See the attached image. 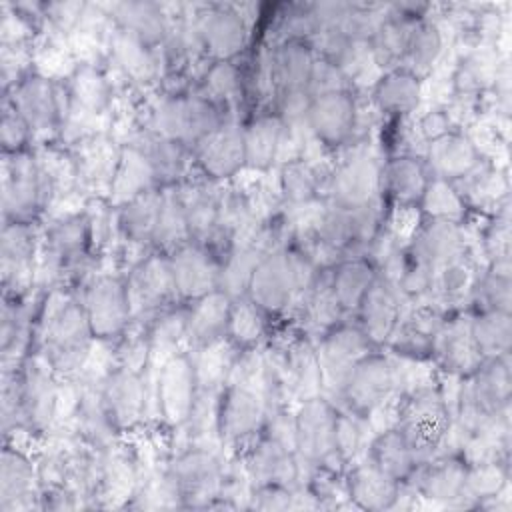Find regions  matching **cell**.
<instances>
[{
    "label": "cell",
    "mask_w": 512,
    "mask_h": 512,
    "mask_svg": "<svg viewBox=\"0 0 512 512\" xmlns=\"http://www.w3.org/2000/svg\"><path fill=\"white\" fill-rule=\"evenodd\" d=\"M40 354L60 380L80 376L92 348L94 334L80 300L52 290L38 320Z\"/></svg>",
    "instance_id": "obj_1"
},
{
    "label": "cell",
    "mask_w": 512,
    "mask_h": 512,
    "mask_svg": "<svg viewBox=\"0 0 512 512\" xmlns=\"http://www.w3.org/2000/svg\"><path fill=\"white\" fill-rule=\"evenodd\" d=\"M142 376L146 384V416L174 428L184 424L198 394L192 358L180 352L160 368L148 366Z\"/></svg>",
    "instance_id": "obj_2"
},
{
    "label": "cell",
    "mask_w": 512,
    "mask_h": 512,
    "mask_svg": "<svg viewBox=\"0 0 512 512\" xmlns=\"http://www.w3.org/2000/svg\"><path fill=\"white\" fill-rule=\"evenodd\" d=\"M450 422L452 416L440 396L438 386L432 382L400 394V414L396 428L412 446L418 464L434 456Z\"/></svg>",
    "instance_id": "obj_3"
},
{
    "label": "cell",
    "mask_w": 512,
    "mask_h": 512,
    "mask_svg": "<svg viewBox=\"0 0 512 512\" xmlns=\"http://www.w3.org/2000/svg\"><path fill=\"white\" fill-rule=\"evenodd\" d=\"M224 122L220 108L202 94L166 96L152 112V132L192 148Z\"/></svg>",
    "instance_id": "obj_4"
},
{
    "label": "cell",
    "mask_w": 512,
    "mask_h": 512,
    "mask_svg": "<svg viewBox=\"0 0 512 512\" xmlns=\"http://www.w3.org/2000/svg\"><path fill=\"white\" fill-rule=\"evenodd\" d=\"M336 414L338 410L324 396L300 402L294 412L296 456L306 468L342 472L334 466V462L346 464L336 450Z\"/></svg>",
    "instance_id": "obj_5"
},
{
    "label": "cell",
    "mask_w": 512,
    "mask_h": 512,
    "mask_svg": "<svg viewBox=\"0 0 512 512\" xmlns=\"http://www.w3.org/2000/svg\"><path fill=\"white\" fill-rule=\"evenodd\" d=\"M124 286L132 322H140L148 316L156 318L174 308V302L180 300L170 258L160 252L148 254L136 262L130 268Z\"/></svg>",
    "instance_id": "obj_6"
},
{
    "label": "cell",
    "mask_w": 512,
    "mask_h": 512,
    "mask_svg": "<svg viewBox=\"0 0 512 512\" xmlns=\"http://www.w3.org/2000/svg\"><path fill=\"white\" fill-rule=\"evenodd\" d=\"M372 348V342L366 338L360 326L338 322L322 334L316 354L322 374V396L326 400H340L352 370L372 352Z\"/></svg>",
    "instance_id": "obj_7"
},
{
    "label": "cell",
    "mask_w": 512,
    "mask_h": 512,
    "mask_svg": "<svg viewBox=\"0 0 512 512\" xmlns=\"http://www.w3.org/2000/svg\"><path fill=\"white\" fill-rule=\"evenodd\" d=\"M168 470L178 484L184 506L208 508L220 500L226 466L218 450L184 448L174 452Z\"/></svg>",
    "instance_id": "obj_8"
},
{
    "label": "cell",
    "mask_w": 512,
    "mask_h": 512,
    "mask_svg": "<svg viewBox=\"0 0 512 512\" xmlns=\"http://www.w3.org/2000/svg\"><path fill=\"white\" fill-rule=\"evenodd\" d=\"M48 196L38 160L22 150L2 158V212L4 222H30Z\"/></svg>",
    "instance_id": "obj_9"
},
{
    "label": "cell",
    "mask_w": 512,
    "mask_h": 512,
    "mask_svg": "<svg viewBox=\"0 0 512 512\" xmlns=\"http://www.w3.org/2000/svg\"><path fill=\"white\" fill-rule=\"evenodd\" d=\"M80 304L96 340H112L122 336L132 322L126 286L120 276L100 274L92 278L82 292Z\"/></svg>",
    "instance_id": "obj_10"
},
{
    "label": "cell",
    "mask_w": 512,
    "mask_h": 512,
    "mask_svg": "<svg viewBox=\"0 0 512 512\" xmlns=\"http://www.w3.org/2000/svg\"><path fill=\"white\" fill-rule=\"evenodd\" d=\"M60 378L48 360L36 352L28 354L20 364V396L24 412V428L44 432L56 420Z\"/></svg>",
    "instance_id": "obj_11"
},
{
    "label": "cell",
    "mask_w": 512,
    "mask_h": 512,
    "mask_svg": "<svg viewBox=\"0 0 512 512\" xmlns=\"http://www.w3.org/2000/svg\"><path fill=\"white\" fill-rule=\"evenodd\" d=\"M36 232L30 222H4L0 242L4 296L18 300L36 280Z\"/></svg>",
    "instance_id": "obj_12"
},
{
    "label": "cell",
    "mask_w": 512,
    "mask_h": 512,
    "mask_svg": "<svg viewBox=\"0 0 512 512\" xmlns=\"http://www.w3.org/2000/svg\"><path fill=\"white\" fill-rule=\"evenodd\" d=\"M394 394L400 392L392 360L382 354L370 352L352 370L340 394V402L346 406V410L366 416L372 408H376Z\"/></svg>",
    "instance_id": "obj_13"
},
{
    "label": "cell",
    "mask_w": 512,
    "mask_h": 512,
    "mask_svg": "<svg viewBox=\"0 0 512 512\" xmlns=\"http://www.w3.org/2000/svg\"><path fill=\"white\" fill-rule=\"evenodd\" d=\"M10 104L24 118L32 134H48L64 118L60 90L54 80L40 74H28L16 86H12V96L6 94Z\"/></svg>",
    "instance_id": "obj_14"
},
{
    "label": "cell",
    "mask_w": 512,
    "mask_h": 512,
    "mask_svg": "<svg viewBox=\"0 0 512 512\" xmlns=\"http://www.w3.org/2000/svg\"><path fill=\"white\" fill-rule=\"evenodd\" d=\"M102 406L118 432L138 426L146 418L144 376L114 366L98 386Z\"/></svg>",
    "instance_id": "obj_15"
},
{
    "label": "cell",
    "mask_w": 512,
    "mask_h": 512,
    "mask_svg": "<svg viewBox=\"0 0 512 512\" xmlns=\"http://www.w3.org/2000/svg\"><path fill=\"white\" fill-rule=\"evenodd\" d=\"M328 202L354 210L362 208L374 200L382 190V166L370 156H354L340 164L328 184Z\"/></svg>",
    "instance_id": "obj_16"
},
{
    "label": "cell",
    "mask_w": 512,
    "mask_h": 512,
    "mask_svg": "<svg viewBox=\"0 0 512 512\" xmlns=\"http://www.w3.org/2000/svg\"><path fill=\"white\" fill-rule=\"evenodd\" d=\"M268 404L254 388L224 386L220 394V438L222 444H238L262 432Z\"/></svg>",
    "instance_id": "obj_17"
},
{
    "label": "cell",
    "mask_w": 512,
    "mask_h": 512,
    "mask_svg": "<svg viewBox=\"0 0 512 512\" xmlns=\"http://www.w3.org/2000/svg\"><path fill=\"white\" fill-rule=\"evenodd\" d=\"M192 150L196 164L210 180L232 178L246 166L244 130L236 122H224Z\"/></svg>",
    "instance_id": "obj_18"
},
{
    "label": "cell",
    "mask_w": 512,
    "mask_h": 512,
    "mask_svg": "<svg viewBox=\"0 0 512 512\" xmlns=\"http://www.w3.org/2000/svg\"><path fill=\"white\" fill-rule=\"evenodd\" d=\"M38 468L18 448L4 446L0 460V510L20 512L42 508Z\"/></svg>",
    "instance_id": "obj_19"
},
{
    "label": "cell",
    "mask_w": 512,
    "mask_h": 512,
    "mask_svg": "<svg viewBox=\"0 0 512 512\" xmlns=\"http://www.w3.org/2000/svg\"><path fill=\"white\" fill-rule=\"evenodd\" d=\"M180 300L194 302L218 290L220 264L202 244L190 242L168 254Z\"/></svg>",
    "instance_id": "obj_20"
},
{
    "label": "cell",
    "mask_w": 512,
    "mask_h": 512,
    "mask_svg": "<svg viewBox=\"0 0 512 512\" xmlns=\"http://www.w3.org/2000/svg\"><path fill=\"white\" fill-rule=\"evenodd\" d=\"M466 468L468 464L454 454H440L420 462L404 482L416 490V496L450 504L464 498Z\"/></svg>",
    "instance_id": "obj_21"
},
{
    "label": "cell",
    "mask_w": 512,
    "mask_h": 512,
    "mask_svg": "<svg viewBox=\"0 0 512 512\" xmlns=\"http://www.w3.org/2000/svg\"><path fill=\"white\" fill-rule=\"evenodd\" d=\"M356 100L346 92H332L310 100L306 126L312 136L324 146H338L354 132Z\"/></svg>",
    "instance_id": "obj_22"
},
{
    "label": "cell",
    "mask_w": 512,
    "mask_h": 512,
    "mask_svg": "<svg viewBox=\"0 0 512 512\" xmlns=\"http://www.w3.org/2000/svg\"><path fill=\"white\" fill-rule=\"evenodd\" d=\"M402 292L376 272L372 286L358 306L360 328L372 346L388 342L402 316Z\"/></svg>",
    "instance_id": "obj_23"
},
{
    "label": "cell",
    "mask_w": 512,
    "mask_h": 512,
    "mask_svg": "<svg viewBox=\"0 0 512 512\" xmlns=\"http://www.w3.org/2000/svg\"><path fill=\"white\" fill-rule=\"evenodd\" d=\"M244 464L254 486H300L302 462L298 460L296 452L268 436H262L256 442Z\"/></svg>",
    "instance_id": "obj_24"
},
{
    "label": "cell",
    "mask_w": 512,
    "mask_h": 512,
    "mask_svg": "<svg viewBox=\"0 0 512 512\" xmlns=\"http://www.w3.org/2000/svg\"><path fill=\"white\" fill-rule=\"evenodd\" d=\"M432 356L446 372L470 376L484 362L472 338L470 318L442 320L432 340Z\"/></svg>",
    "instance_id": "obj_25"
},
{
    "label": "cell",
    "mask_w": 512,
    "mask_h": 512,
    "mask_svg": "<svg viewBox=\"0 0 512 512\" xmlns=\"http://www.w3.org/2000/svg\"><path fill=\"white\" fill-rule=\"evenodd\" d=\"M196 30L202 48H206L214 60H232L246 42L244 16L230 6H216L204 12L196 22Z\"/></svg>",
    "instance_id": "obj_26"
},
{
    "label": "cell",
    "mask_w": 512,
    "mask_h": 512,
    "mask_svg": "<svg viewBox=\"0 0 512 512\" xmlns=\"http://www.w3.org/2000/svg\"><path fill=\"white\" fill-rule=\"evenodd\" d=\"M348 496L356 508L362 510H388L400 498V484L382 472L368 456L354 464L346 474Z\"/></svg>",
    "instance_id": "obj_27"
},
{
    "label": "cell",
    "mask_w": 512,
    "mask_h": 512,
    "mask_svg": "<svg viewBox=\"0 0 512 512\" xmlns=\"http://www.w3.org/2000/svg\"><path fill=\"white\" fill-rule=\"evenodd\" d=\"M408 254L432 272L466 254V240L460 224L430 220L416 232Z\"/></svg>",
    "instance_id": "obj_28"
},
{
    "label": "cell",
    "mask_w": 512,
    "mask_h": 512,
    "mask_svg": "<svg viewBox=\"0 0 512 512\" xmlns=\"http://www.w3.org/2000/svg\"><path fill=\"white\" fill-rule=\"evenodd\" d=\"M426 168L430 178L446 180V182H458L466 174H470L478 164V150L462 134L446 132L444 136L432 140L428 144L426 152Z\"/></svg>",
    "instance_id": "obj_29"
},
{
    "label": "cell",
    "mask_w": 512,
    "mask_h": 512,
    "mask_svg": "<svg viewBox=\"0 0 512 512\" xmlns=\"http://www.w3.org/2000/svg\"><path fill=\"white\" fill-rule=\"evenodd\" d=\"M152 188H158V180L142 150L134 144L120 148L118 164L108 190V204L112 208H120Z\"/></svg>",
    "instance_id": "obj_30"
},
{
    "label": "cell",
    "mask_w": 512,
    "mask_h": 512,
    "mask_svg": "<svg viewBox=\"0 0 512 512\" xmlns=\"http://www.w3.org/2000/svg\"><path fill=\"white\" fill-rule=\"evenodd\" d=\"M314 60V50L304 40H284L276 46L268 56V64L278 96L286 92H306Z\"/></svg>",
    "instance_id": "obj_31"
},
{
    "label": "cell",
    "mask_w": 512,
    "mask_h": 512,
    "mask_svg": "<svg viewBox=\"0 0 512 512\" xmlns=\"http://www.w3.org/2000/svg\"><path fill=\"white\" fill-rule=\"evenodd\" d=\"M232 298L222 290H214L190 306L188 322V346L198 350L216 340L228 338Z\"/></svg>",
    "instance_id": "obj_32"
},
{
    "label": "cell",
    "mask_w": 512,
    "mask_h": 512,
    "mask_svg": "<svg viewBox=\"0 0 512 512\" xmlns=\"http://www.w3.org/2000/svg\"><path fill=\"white\" fill-rule=\"evenodd\" d=\"M422 98V82L406 68L388 70L372 88V104L384 114H410Z\"/></svg>",
    "instance_id": "obj_33"
},
{
    "label": "cell",
    "mask_w": 512,
    "mask_h": 512,
    "mask_svg": "<svg viewBox=\"0 0 512 512\" xmlns=\"http://www.w3.org/2000/svg\"><path fill=\"white\" fill-rule=\"evenodd\" d=\"M428 182V168L418 158L398 156L382 166V190L400 206L418 204Z\"/></svg>",
    "instance_id": "obj_34"
},
{
    "label": "cell",
    "mask_w": 512,
    "mask_h": 512,
    "mask_svg": "<svg viewBox=\"0 0 512 512\" xmlns=\"http://www.w3.org/2000/svg\"><path fill=\"white\" fill-rule=\"evenodd\" d=\"M188 322H190V306L188 308L174 306L152 320L148 328V344H150L148 366L160 368L166 360L184 352L182 346H188Z\"/></svg>",
    "instance_id": "obj_35"
},
{
    "label": "cell",
    "mask_w": 512,
    "mask_h": 512,
    "mask_svg": "<svg viewBox=\"0 0 512 512\" xmlns=\"http://www.w3.org/2000/svg\"><path fill=\"white\" fill-rule=\"evenodd\" d=\"M284 128L286 124L278 114H262L242 128L248 168L268 170L276 164Z\"/></svg>",
    "instance_id": "obj_36"
},
{
    "label": "cell",
    "mask_w": 512,
    "mask_h": 512,
    "mask_svg": "<svg viewBox=\"0 0 512 512\" xmlns=\"http://www.w3.org/2000/svg\"><path fill=\"white\" fill-rule=\"evenodd\" d=\"M162 206V188H152L116 208V226L130 244H152Z\"/></svg>",
    "instance_id": "obj_37"
},
{
    "label": "cell",
    "mask_w": 512,
    "mask_h": 512,
    "mask_svg": "<svg viewBox=\"0 0 512 512\" xmlns=\"http://www.w3.org/2000/svg\"><path fill=\"white\" fill-rule=\"evenodd\" d=\"M376 278L374 264L364 256L342 258L330 268V284L344 312H358L362 298Z\"/></svg>",
    "instance_id": "obj_38"
},
{
    "label": "cell",
    "mask_w": 512,
    "mask_h": 512,
    "mask_svg": "<svg viewBox=\"0 0 512 512\" xmlns=\"http://www.w3.org/2000/svg\"><path fill=\"white\" fill-rule=\"evenodd\" d=\"M366 456L388 476L398 482L410 478L414 468L418 466V458L398 428H390L380 432L368 444Z\"/></svg>",
    "instance_id": "obj_39"
},
{
    "label": "cell",
    "mask_w": 512,
    "mask_h": 512,
    "mask_svg": "<svg viewBox=\"0 0 512 512\" xmlns=\"http://www.w3.org/2000/svg\"><path fill=\"white\" fill-rule=\"evenodd\" d=\"M192 242L186 210L178 188H162V206L156 222V232L152 246H156L162 254H172L174 250Z\"/></svg>",
    "instance_id": "obj_40"
},
{
    "label": "cell",
    "mask_w": 512,
    "mask_h": 512,
    "mask_svg": "<svg viewBox=\"0 0 512 512\" xmlns=\"http://www.w3.org/2000/svg\"><path fill=\"white\" fill-rule=\"evenodd\" d=\"M238 350L240 348L230 338H222L198 348L196 356L192 358L198 388L224 390Z\"/></svg>",
    "instance_id": "obj_41"
},
{
    "label": "cell",
    "mask_w": 512,
    "mask_h": 512,
    "mask_svg": "<svg viewBox=\"0 0 512 512\" xmlns=\"http://www.w3.org/2000/svg\"><path fill=\"white\" fill-rule=\"evenodd\" d=\"M112 14L122 30H128L144 44H156L166 38L168 22L160 6L150 2H122L112 6Z\"/></svg>",
    "instance_id": "obj_42"
},
{
    "label": "cell",
    "mask_w": 512,
    "mask_h": 512,
    "mask_svg": "<svg viewBox=\"0 0 512 512\" xmlns=\"http://www.w3.org/2000/svg\"><path fill=\"white\" fill-rule=\"evenodd\" d=\"M412 26H414L412 20L400 18V16L384 18L380 22L372 38L368 40L376 66H382V68L386 66L390 70L400 68V62H404V56H406Z\"/></svg>",
    "instance_id": "obj_43"
},
{
    "label": "cell",
    "mask_w": 512,
    "mask_h": 512,
    "mask_svg": "<svg viewBox=\"0 0 512 512\" xmlns=\"http://www.w3.org/2000/svg\"><path fill=\"white\" fill-rule=\"evenodd\" d=\"M268 252L262 250L256 244L236 246L226 254V260L220 264V278H218V290L228 294L232 300L242 298L248 294V286L252 280V274L260 260Z\"/></svg>",
    "instance_id": "obj_44"
},
{
    "label": "cell",
    "mask_w": 512,
    "mask_h": 512,
    "mask_svg": "<svg viewBox=\"0 0 512 512\" xmlns=\"http://www.w3.org/2000/svg\"><path fill=\"white\" fill-rule=\"evenodd\" d=\"M470 330L474 344L484 360L506 356L512 342V322L510 312L502 310H482L470 320Z\"/></svg>",
    "instance_id": "obj_45"
},
{
    "label": "cell",
    "mask_w": 512,
    "mask_h": 512,
    "mask_svg": "<svg viewBox=\"0 0 512 512\" xmlns=\"http://www.w3.org/2000/svg\"><path fill=\"white\" fill-rule=\"evenodd\" d=\"M142 144H134L142 150V154L148 158V162L154 168L158 184L170 186L176 178H180L184 166H186V146L180 142H174L170 138H164L156 132L142 136Z\"/></svg>",
    "instance_id": "obj_46"
},
{
    "label": "cell",
    "mask_w": 512,
    "mask_h": 512,
    "mask_svg": "<svg viewBox=\"0 0 512 512\" xmlns=\"http://www.w3.org/2000/svg\"><path fill=\"white\" fill-rule=\"evenodd\" d=\"M112 52L120 68L128 78L134 82H148L156 76V60L150 52L148 44H144L140 38L130 34L128 30L118 28L110 36Z\"/></svg>",
    "instance_id": "obj_47"
},
{
    "label": "cell",
    "mask_w": 512,
    "mask_h": 512,
    "mask_svg": "<svg viewBox=\"0 0 512 512\" xmlns=\"http://www.w3.org/2000/svg\"><path fill=\"white\" fill-rule=\"evenodd\" d=\"M474 288V268L464 254L432 272L428 294L442 304H454L460 302Z\"/></svg>",
    "instance_id": "obj_48"
},
{
    "label": "cell",
    "mask_w": 512,
    "mask_h": 512,
    "mask_svg": "<svg viewBox=\"0 0 512 512\" xmlns=\"http://www.w3.org/2000/svg\"><path fill=\"white\" fill-rule=\"evenodd\" d=\"M442 34L434 22H414L402 68L410 70L418 78L430 72L442 52Z\"/></svg>",
    "instance_id": "obj_49"
},
{
    "label": "cell",
    "mask_w": 512,
    "mask_h": 512,
    "mask_svg": "<svg viewBox=\"0 0 512 512\" xmlns=\"http://www.w3.org/2000/svg\"><path fill=\"white\" fill-rule=\"evenodd\" d=\"M418 204L430 220L460 224L466 214V200L460 196L456 186L438 178H430Z\"/></svg>",
    "instance_id": "obj_50"
},
{
    "label": "cell",
    "mask_w": 512,
    "mask_h": 512,
    "mask_svg": "<svg viewBox=\"0 0 512 512\" xmlns=\"http://www.w3.org/2000/svg\"><path fill=\"white\" fill-rule=\"evenodd\" d=\"M264 310L256 306L248 296L232 300L230 320H228V338L238 348H252L264 336L266 320Z\"/></svg>",
    "instance_id": "obj_51"
},
{
    "label": "cell",
    "mask_w": 512,
    "mask_h": 512,
    "mask_svg": "<svg viewBox=\"0 0 512 512\" xmlns=\"http://www.w3.org/2000/svg\"><path fill=\"white\" fill-rule=\"evenodd\" d=\"M508 486V472L502 462H482L468 464L464 478V498L466 500H492Z\"/></svg>",
    "instance_id": "obj_52"
},
{
    "label": "cell",
    "mask_w": 512,
    "mask_h": 512,
    "mask_svg": "<svg viewBox=\"0 0 512 512\" xmlns=\"http://www.w3.org/2000/svg\"><path fill=\"white\" fill-rule=\"evenodd\" d=\"M280 188L290 206H304L316 200L318 174L306 160H294L282 166Z\"/></svg>",
    "instance_id": "obj_53"
},
{
    "label": "cell",
    "mask_w": 512,
    "mask_h": 512,
    "mask_svg": "<svg viewBox=\"0 0 512 512\" xmlns=\"http://www.w3.org/2000/svg\"><path fill=\"white\" fill-rule=\"evenodd\" d=\"M200 94L216 106H224L238 100V94H240L238 68L230 60H214L212 66L206 68Z\"/></svg>",
    "instance_id": "obj_54"
},
{
    "label": "cell",
    "mask_w": 512,
    "mask_h": 512,
    "mask_svg": "<svg viewBox=\"0 0 512 512\" xmlns=\"http://www.w3.org/2000/svg\"><path fill=\"white\" fill-rule=\"evenodd\" d=\"M68 94H70V104L90 114H98L108 102V86L104 78L88 64L74 72Z\"/></svg>",
    "instance_id": "obj_55"
},
{
    "label": "cell",
    "mask_w": 512,
    "mask_h": 512,
    "mask_svg": "<svg viewBox=\"0 0 512 512\" xmlns=\"http://www.w3.org/2000/svg\"><path fill=\"white\" fill-rule=\"evenodd\" d=\"M474 290L484 302L482 310L510 312V262L492 264Z\"/></svg>",
    "instance_id": "obj_56"
},
{
    "label": "cell",
    "mask_w": 512,
    "mask_h": 512,
    "mask_svg": "<svg viewBox=\"0 0 512 512\" xmlns=\"http://www.w3.org/2000/svg\"><path fill=\"white\" fill-rule=\"evenodd\" d=\"M366 428L368 422L362 420V416L356 412L346 410L336 414V450L344 458V462H350L360 454Z\"/></svg>",
    "instance_id": "obj_57"
},
{
    "label": "cell",
    "mask_w": 512,
    "mask_h": 512,
    "mask_svg": "<svg viewBox=\"0 0 512 512\" xmlns=\"http://www.w3.org/2000/svg\"><path fill=\"white\" fill-rule=\"evenodd\" d=\"M124 338L114 348V364L118 368H126L132 372L142 374L150 362V344H148V330L138 334H122Z\"/></svg>",
    "instance_id": "obj_58"
},
{
    "label": "cell",
    "mask_w": 512,
    "mask_h": 512,
    "mask_svg": "<svg viewBox=\"0 0 512 512\" xmlns=\"http://www.w3.org/2000/svg\"><path fill=\"white\" fill-rule=\"evenodd\" d=\"M350 90V80L346 78V74L330 60L326 58H316L314 66H312V74L306 86V92L310 98H318L324 94H332V92H346Z\"/></svg>",
    "instance_id": "obj_59"
},
{
    "label": "cell",
    "mask_w": 512,
    "mask_h": 512,
    "mask_svg": "<svg viewBox=\"0 0 512 512\" xmlns=\"http://www.w3.org/2000/svg\"><path fill=\"white\" fill-rule=\"evenodd\" d=\"M32 136L28 124L24 122V118L18 114V110L10 104V100L4 96V104H2V122H0V140H2V148L6 154L12 152H22L28 138Z\"/></svg>",
    "instance_id": "obj_60"
},
{
    "label": "cell",
    "mask_w": 512,
    "mask_h": 512,
    "mask_svg": "<svg viewBox=\"0 0 512 512\" xmlns=\"http://www.w3.org/2000/svg\"><path fill=\"white\" fill-rule=\"evenodd\" d=\"M256 510H290L294 508V488L288 486H254L250 506Z\"/></svg>",
    "instance_id": "obj_61"
},
{
    "label": "cell",
    "mask_w": 512,
    "mask_h": 512,
    "mask_svg": "<svg viewBox=\"0 0 512 512\" xmlns=\"http://www.w3.org/2000/svg\"><path fill=\"white\" fill-rule=\"evenodd\" d=\"M484 248H486V254L490 256L492 264L510 262V230H508L506 218L502 222L496 220L490 226V230L484 238Z\"/></svg>",
    "instance_id": "obj_62"
}]
</instances>
